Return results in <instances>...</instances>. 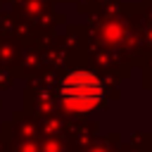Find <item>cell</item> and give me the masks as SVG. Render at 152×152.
I'll return each mask as SVG.
<instances>
[{
    "mask_svg": "<svg viewBox=\"0 0 152 152\" xmlns=\"http://www.w3.org/2000/svg\"><path fill=\"white\" fill-rule=\"evenodd\" d=\"M104 97L102 81L90 71H71L59 86V100L69 112L83 114L95 109Z\"/></svg>",
    "mask_w": 152,
    "mask_h": 152,
    "instance_id": "1",
    "label": "cell"
}]
</instances>
